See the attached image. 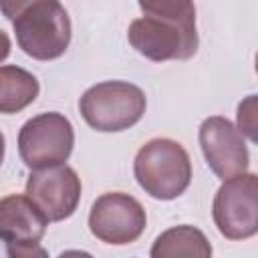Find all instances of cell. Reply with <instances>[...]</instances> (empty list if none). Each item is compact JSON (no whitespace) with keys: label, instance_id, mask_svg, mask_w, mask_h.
I'll return each instance as SVG.
<instances>
[{"label":"cell","instance_id":"obj_1","mask_svg":"<svg viewBox=\"0 0 258 258\" xmlns=\"http://www.w3.org/2000/svg\"><path fill=\"white\" fill-rule=\"evenodd\" d=\"M143 16L131 20L129 44L153 62L187 60L198 52L196 6L187 0H141Z\"/></svg>","mask_w":258,"mask_h":258},{"label":"cell","instance_id":"obj_2","mask_svg":"<svg viewBox=\"0 0 258 258\" xmlns=\"http://www.w3.org/2000/svg\"><path fill=\"white\" fill-rule=\"evenodd\" d=\"M0 10L12 22L16 42L34 60H54L71 44L73 26L69 12L56 0L0 2Z\"/></svg>","mask_w":258,"mask_h":258},{"label":"cell","instance_id":"obj_3","mask_svg":"<svg viewBox=\"0 0 258 258\" xmlns=\"http://www.w3.org/2000/svg\"><path fill=\"white\" fill-rule=\"evenodd\" d=\"M139 187L155 200L179 198L191 181V161L185 147L167 137H155L141 145L133 161Z\"/></svg>","mask_w":258,"mask_h":258},{"label":"cell","instance_id":"obj_4","mask_svg":"<svg viewBox=\"0 0 258 258\" xmlns=\"http://www.w3.org/2000/svg\"><path fill=\"white\" fill-rule=\"evenodd\" d=\"M147 109L145 93L129 81H103L79 99L85 123L99 133H119L137 125Z\"/></svg>","mask_w":258,"mask_h":258},{"label":"cell","instance_id":"obj_5","mask_svg":"<svg viewBox=\"0 0 258 258\" xmlns=\"http://www.w3.org/2000/svg\"><path fill=\"white\" fill-rule=\"evenodd\" d=\"M73 147V123L58 111L34 115L18 131V153L30 171L64 165Z\"/></svg>","mask_w":258,"mask_h":258},{"label":"cell","instance_id":"obj_6","mask_svg":"<svg viewBox=\"0 0 258 258\" xmlns=\"http://www.w3.org/2000/svg\"><path fill=\"white\" fill-rule=\"evenodd\" d=\"M212 216L218 232L228 240H248L258 232V177L242 173L222 181L214 196Z\"/></svg>","mask_w":258,"mask_h":258},{"label":"cell","instance_id":"obj_7","mask_svg":"<svg viewBox=\"0 0 258 258\" xmlns=\"http://www.w3.org/2000/svg\"><path fill=\"white\" fill-rule=\"evenodd\" d=\"M145 226V208L133 196L123 191H107L99 196L89 212V230L105 244H131L141 238Z\"/></svg>","mask_w":258,"mask_h":258},{"label":"cell","instance_id":"obj_8","mask_svg":"<svg viewBox=\"0 0 258 258\" xmlns=\"http://www.w3.org/2000/svg\"><path fill=\"white\" fill-rule=\"evenodd\" d=\"M198 137L204 159L216 177L226 181L248 171L250 153L246 139L230 119L222 115L206 117L200 125Z\"/></svg>","mask_w":258,"mask_h":258},{"label":"cell","instance_id":"obj_9","mask_svg":"<svg viewBox=\"0 0 258 258\" xmlns=\"http://www.w3.org/2000/svg\"><path fill=\"white\" fill-rule=\"evenodd\" d=\"M81 177L71 165H56L48 169L30 171L26 179V198L50 222L71 218L81 202Z\"/></svg>","mask_w":258,"mask_h":258},{"label":"cell","instance_id":"obj_10","mask_svg":"<svg viewBox=\"0 0 258 258\" xmlns=\"http://www.w3.org/2000/svg\"><path fill=\"white\" fill-rule=\"evenodd\" d=\"M48 220L22 194H10L0 200V240L8 246L38 244L46 232Z\"/></svg>","mask_w":258,"mask_h":258},{"label":"cell","instance_id":"obj_11","mask_svg":"<svg viewBox=\"0 0 258 258\" xmlns=\"http://www.w3.org/2000/svg\"><path fill=\"white\" fill-rule=\"evenodd\" d=\"M212 244L200 228L181 224L155 238L149 258H212Z\"/></svg>","mask_w":258,"mask_h":258},{"label":"cell","instance_id":"obj_12","mask_svg":"<svg viewBox=\"0 0 258 258\" xmlns=\"http://www.w3.org/2000/svg\"><path fill=\"white\" fill-rule=\"evenodd\" d=\"M40 93L38 79L16 64L0 67V113L14 115L36 101Z\"/></svg>","mask_w":258,"mask_h":258},{"label":"cell","instance_id":"obj_13","mask_svg":"<svg viewBox=\"0 0 258 258\" xmlns=\"http://www.w3.org/2000/svg\"><path fill=\"white\" fill-rule=\"evenodd\" d=\"M256 95H248L240 105H238V113H236V129L240 131L242 137L250 139L252 143H256Z\"/></svg>","mask_w":258,"mask_h":258},{"label":"cell","instance_id":"obj_14","mask_svg":"<svg viewBox=\"0 0 258 258\" xmlns=\"http://www.w3.org/2000/svg\"><path fill=\"white\" fill-rule=\"evenodd\" d=\"M8 258H48V252L40 244H20L8 246Z\"/></svg>","mask_w":258,"mask_h":258},{"label":"cell","instance_id":"obj_15","mask_svg":"<svg viewBox=\"0 0 258 258\" xmlns=\"http://www.w3.org/2000/svg\"><path fill=\"white\" fill-rule=\"evenodd\" d=\"M10 48H12V42H10V36L0 28V64L8 58L10 54Z\"/></svg>","mask_w":258,"mask_h":258},{"label":"cell","instance_id":"obj_16","mask_svg":"<svg viewBox=\"0 0 258 258\" xmlns=\"http://www.w3.org/2000/svg\"><path fill=\"white\" fill-rule=\"evenodd\" d=\"M56 258H93V254H89L85 250H64Z\"/></svg>","mask_w":258,"mask_h":258},{"label":"cell","instance_id":"obj_17","mask_svg":"<svg viewBox=\"0 0 258 258\" xmlns=\"http://www.w3.org/2000/svg\"><path fill=\"white\" fill-rule=\"evenodd\" d=\"M4 151H6V141H4V133L0 131V165L4 161Z\"/></svg>","mask_w":258,"mask_h":258}]
</instances>
